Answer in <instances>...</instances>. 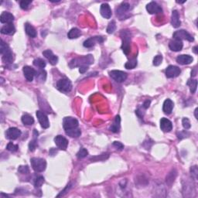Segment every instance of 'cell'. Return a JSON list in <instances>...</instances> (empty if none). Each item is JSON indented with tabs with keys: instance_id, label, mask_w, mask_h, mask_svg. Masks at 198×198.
<instances>
[{
	"instance_id": "cell-19",
	"label": "cell",
	"mask_w": 198,
	"mask_h": 198,
	"mask_svg": "<svg viewBox=\"0 0 198 198\" xmlns=\"http://www.w3.org/2000/svg\"><path fill=\"white\" fill-rule=\"evenodd\" d=\"M160 128L165 133H169L173 129V124L168 118H163L160 120Z\"/></svg>"
},
{
	"instance_id": "cell-20",
	"label": "cell",
	"mask_w": 198,
	"mask_h": 198,
	"mask_svg": "<svg viewBox=\"0 0 198 198\" xmlns=\"http://www.w3.org/2000/svg\"><path fill=\"white\" fill-rule=\"evenodd\" d=\"M14 21V16L9 12H3L0 16V22L2 23L10 24Z\"/></svg>"
},
{
	"instance_id": "cell-48",
	"label": "cell",
	"mask_w": 198,
	"mask_h": 198,
	"mask_svg": "<svg viewBox=\"0 0 198 198\" xmlns=\"http://www.w3.org/2000/svg\"><path fill=\"white\" fill-rule=\"evenodd\" d=\"M190 171H191V174H192V176H194V177L195 178V179H197V173H198L197 166H193V167H191Z\"/></svg>"
},
{
	"instance_id": "cell-33",
	"label": "cell",
	"mask_w": 198,
	"mask_h": 198,
	"mask_svg": "<svg viewBox=\"0 0 198 198\" xmlns=\"http://www.w3.org/2000/svg\"><path fill=\"white\" fill-rule=\"evenodd\" d=\"M21 120L25 125H32L34 123V118L31 115H27V114L23 115Z\"/></svg>"
},
{
	"instance_id": "cell-26",
	"label": "cell",
	"mask_w": 198,
	"mask_h": 198,
	"mask_svg": "<svg viewBox=\"0 0 198 198\" xmlns=\"http://www.w3.org/2000/svg\"><path fill=\"white\" fill-rule=\"evenodd\" d=\"M38 132L36 129H34V138L29 142V151L31 152H34V150L36 149L37 146V138H38Z\"/></svg>"
},
{
	"instance_id": "cell-51",
	"label": "cell",
	"mask_w": 198,
	"mask_h": 198,
	"mask_svg": "<svg viewBox=\"0 0 198 198\" xmlns=\"http://www.w3.org/2000/svg\"><path fill=\"white\" fill-rule=\"evenodd\" d=\"M57 153V152L55 151V149H54V148H52L50 150V154L51 156H54V155H55Z\"/></svg>"
},
{
	"instance_id": "cell-43",
	"label": "cell",
	"mask_w": 198,
	"mask_h": 198,
	"mask_svg": "<svg viewBox=\"0 0 198 198\" xmlns=\"http://www.w3.org/2000/svg\"><path fill=\"white\" fill-rule=\"evenodd\" d=\"M162 61H163V56L162 55H156L153 59V65L159 66L160 65Z\"/></svg>"
},
{
	"instance_id": "cell-34",
	"label": "cell",
	"mask_w": 198,
	"mask_h": 198,
	"mask_svg": "<svg viewBox=\"0 0 198 198\" xmlns=\"http://www.w3.org/2000/svg\"><path fill=\"white\" fill-rule=\"evenodd\" d=\"M186 85L190 87V90L192 94H194L197 91V80H189L186 83Z\"/></svg>"
},
{
	"instance_id": "cell-18",
	"label": "cell",
	"mask_w": 198,
	"mask_h": 198,
	"mask_svg": "<svg viewBox=\"0 0 198 198\" xmlns=\"http://www.w3.org/2000/svg\"><path fill=\"white\" fill-rule=\"evenodd\" d=\"M193 60H194V58L187 54H182L176 57V62L181 65H188V64H191Z\"/></svg>"
},
{
	"instance_id": "cell-8",
	"label": "cell",
	"mask_w": 198,
	"mask_h": 198,
	"mask_svg": "<svg viewBox=\"0 0 198 198\" xmlns=\"http://www.w3.org/2000/svg\"><path fill=\"white\" fill-rule=\"evenodd\" d=\"M109 74L112 79H114L115 81L118 82V83H122V82L125 81L127 79V77H128V75H127L125 72L118 70H112V71L109 72Z\"/></svg>"
},
{
	"instance_id": "cell-35",
	"label": "cell",
	"mask_w": 198,
	"mask_h": 198,
	"mask_svg": "<svg viewBox=\"0 0 198 198\" xmlns=\"http://www.w3.org/2000/svg\"><path fill=\"white\" fill-rule=\"evenodd\" d=\"M136 66H137V59L136 57L132 58L131 60H128V61L127 63H125V67L126 69H128V70H130V69H134Z\"/></svg>"
},
{
	"instance_id": "cell-16",
	"label": "cell",
	"mask_w": 198,
	"mask_h": 198,
	"mask_svg": "<svg viewBox=\"0 0 198 198\" xmlns=\"http://www.w3.org/2000/svg\"><path fill=\"white\" fill-rule=\"evenodd\" d=\"M43 55L49 60L52 65H56L58 62V57L57 56H56L55 54H54V53L52 52V50H46L43 52Z\"/></svg>"
},
{
	"instance_id": "cell-11",
	"label": "cell",
	"mask_w": 198,
	"mask_h": 198,
	"mask_svg": "<svg viewBox=\"0 0 198 198\" xmlns=\"http://www.w3.org/2000/svg\"><path fill=\"white\" fill-rule=\"evenodd\" d=\"M36 115H37V117L38 120H39V122L40 124L41 127L43 128H48L50 127L48 117L41 111H37Z\"/></svg>"
},
{
	"instance_id": "cell-23",
	"label": "cell",
	"mask_w": 198,
	"mask_h": 198,
	"mask_svg": "<svg viewBox=\"0 0 198 198\" xmlns=\"http://www.w3.org/2000/svg\"><path fill=\"white\" fill-rule=\"evenodd\" d=\"M16 32L15 26L13 23L6 24L1 28V34L4 35H13Z\"/></svg>"
},
{
	"instance_id": "cell-22",
	"label": "cell",
	"mask_w": 198,
	"mask_h": 198,
	"mask_svg": "<svg viewBox=\"0 0 198 198\" xmlns=\"http://www.w3.org/2000/svg\"><path fill=\"white\" fill-rule=\"evenodd\" d=\"M173 106H174V104L170 99H166L165 100V102H163V111L166 115H169L171 114V112L173 111Z\"/></svg>"
},
{
	"instance_id": "cell-30",
	"label": "cell",
	"mask_w": 198,
	"mask_h": 198,
	"mask_svg": "<svg viewBox=\"0 0 198 198\" xmlns=\"http://www.w3.org/2000/svg\"><path fill=\"white\" fill-rule=\"evenodd\" d=\"M176 176H177V173H176V171L175 170V169H173V170L167 175V176H166V184L169 185V186H172V184L174 183Z\"/></svg>"
},
{
	"instance_id": "cell-21",
	"label": "cell",
	"mask_w": 198,
	"mask_h": 198,
	"mask_svg": "<svg viewBox=\"0 0 198 198\" xmlns=\"http://www.w3.org/2000/svg\"><path fill=\"white\" fill-rule=\"evenodd\" d=\"M184 47V44L183 42L180 40H177V39H173L171 40L169 44V49L172 51L174 52H178V51H180L183 49Z\"/></svg>"
},
{
	"instance_id": "cell-46",
	"label": "cell",
	"mask_w": 198,
	"mask_h": 198,
	"mask_svg": "<svg viewBox=\"0 0 198 198\" xmlns=\"http://www.w3.org/2000/svg\"><path fill=\"white\" fill-rule=\"evenodd\" d=\"M190 135V133H188L186 130H184V131H181L180 132V133H177V136L178 138H180V139H182V138H186V137H187L188 136Z\"/></svg>"
},
{
	"instance_id": "cell-55",
	"label": "cell",
	"mask_w": 198,
	"mask_h": 198,
	"mask_svg": "<svg viewBox=\"0 0 198 198\" xmlns=\"http://www.w3.org/2000/svg\"><path fill=\"white\" fill-rule=\"evenodd\" d=\"M176 3H180V4H182V3H186V0H184V1H182V2H179V1H176Z\"/></svg>"
},
{
	"instance_id": "cell-2",
	"label": "cell",
	"mask_w": 198,
	"mask_h": 198,
	"mask_svg": "<svg viewBox=\"0 0 198 198\" xmlns=\"http://www.w3.org/2000/svg\"><path fill=\"white\" fill-rule=\"evenodd\" d=\"M94 63V57L91 54L87 56H83L78 58H74L69 63V67L74 68L76 67H82V66H89Z\"/></svg>"
},
{
	"instance_id": "cell-37",
	"label": "cell",
	"mask_w": 198,
	"mask_h": 198,
	"mask_svg": "<svg viewBox=\"0 0 198 198\" xmlns=\"http://www.w3.org/2000/svg\"><path fill=\"white\" fill-rule=\"evenodd\" d=\"M33 64H34V66L39 67V69H44V67H46V65H47L45 60H44L41 58L35 59V60H34V62H33Z\"/></svg>"
},
{
	"instance_id": "cell-49",
	"label": "cell",
	"mask_w": 198,
	"mask_h": 198,
	"mask_svg": "<svg viewBox=\"0 0 198 198\" xmlns=\"http://www.w3.org/2000/svg\"><path fill=\"white\" fill-rule=\"evenodd\" d=\"M88 70V66H82L79 67V72L81 74H85Z\"/></svg>"
},
{
	"instance_id": "cell-36",
	"label": "cell",
	"mask_w": 198,
	"mask_h": 198,
	"mask_svg": "<svg viewBox=\"0 0 198 198\" xmlns=\"http://www.w3.org/2000/svg\"><path fill=\"white\" fill-rule=\"evenodd\" d=\"M109 157V154L108 153H103V154H101L99 156H94V157L91 158V160L92 162H96V161H103L107 159Z\"/></svg>"
},
{
	"instance_id": "cell-44",
	"label": "cell",
	"mask_w": 198,
	"mask_h": 198,
	"mask_svg": "<svg viewBox=\"0 0 198 198\" xmlns=\"http://www.w3.org/2000/svg\"><path fill=\"white\" fill-rule=\"evenodd\" d=\"M18 171L19 173H22V174H27L29 173V169L28 166H19L18 168Z\"/></svg>"
},
{
	"instance_id": "cell-31",
	"label": "cell",
	"mask_w": 198,
	"mask_h": 198,
	"mask_svg": "<svg viewBox=\"0 0 198 198\" xmlns=\"http://www.w3.org/2000/svg\"><path fill=\"white\" fill-rule=\"evenodd\" d=\"M81 35V32L77 28H72L67 34V37L69 39H77Z\"/></svg>"
},
{
	"instance_id": "cell-53",
	"label": "cell",
	"mask_w": 198,
	"mask_h": 198,
	"mask_svg": "<svg viewBox=\"0 0 198 198\" xmlns=\"http://www.w3.org/2000/svg\"><path fill=\"white\" fill-rule=\"evenodd\" d=\"M196 74H197V70L196 69H194V71H191V76H193V77L196 76Z\"/></svg>"
},
{
	"instance_id": "cell-47",
	"label": "cell",
	"mask_w": 198,
	"mask_h": 198,
	"mask_svg": "<svg viewBox=\"0 0 198 198\" xmlns=\"http://www.w3.org/2000/svg\"><path fill=\"white\" fill-rule=\"evenodd\" d=\"M112 145H113L114 147L116 148V149L118 150H122L124 148V145L122 143H120V142L115 141L112 143Z\"/></svg>"
},
{
	"instance_id": "cell-25",
	"label": "cell",
	"mask_w": 198,
	"mask_h": 198,
	"mask_svg": "<svg viewBox=\"0 0 198 198\" xmlns=\"http://www.w3.org/2000/svg\"><path fill=\"white\" fill-rule=\"evenodd\" d=\"M120 123H121V118H120L119 115H117V116L115 117V121H114V123L112 124V126L110 127V130H111L112 133H117L119 132L120 126H121Z\"/></svg>"
},
{
	"instance_id": "cell-42",
	"label": "cell",
	"mask_w": 198,
	"mask_h": 198,
	"mask_svg": "<svg viewBox=\"0 0 198 198\" xmlns=\"http://www.w3.org/2000/svg\"><path fill=\"white\" fill-rule=\"evenodd\" d=\"M32 3V1H26V0H23V1L20 2L19 5H20L21 9H27L29 7V5Z\"/></svg>"
},
{
	"instance_id": "cell-12",
	"label": "cell",
	"mask_w": 198,
	"mask_h": 198,
	"mask_svg": "<svg viewBox=\"0 0 198 198\" xmlns=\"http://www.w3.org/2000/svg\"><path fill=\"white\" fill-rule=\"evenodd\" d=\"M146 10L148 11L150 14H158V13H163V9L159 4L156 2H150L146 6Z\"/></svg>"
},
{
	"instance_id": "cell-10",
	"label": "cell",
	"mask_w": 198,
	"mask_h": 198,
	"mask_svg": "<svg viewBox=\"0 0 198 198\" xmlns=\"http://www.w3.org/2000/svg\"><path fill=\"white\" fill-rule=\"evenodd\" d=\"M54 143L57 148L60 150H66L68 146V140L62 136H57L54 138Z\"/></svg>"
},
{
	"instance_id": "cell-41",
	"label": "cell",
	"mask_w": 198,
	"mask_h": 198,
	"mask_svg": "<svg viewBox=\"0 0 198 198\" xmlns=\"http://www.w3.org/2000/svg\"><path fill=\"white\" fill-rule=\"evenodd\" d=\"M6 148H7V150H9V151L14 153V152L17 151L18 148H19V146H18L17 145L13 144V143H9L7 144V146H6Z\"/></svg>"
},
{
	"instance_id": "cell-27",
	"label": "cell",
	"mask_w": 198,
	"mask_h": 198,
	"mask_svg": "<svg viewBox=\"0 0 198 198\" xmlns=\"http://www.w3.org/2000/svg\"><path fill=\"white\" fill-rule=\"evenodd\" d=\"M130 9V5L128 3H122L117 9V16H121V15L125 14Z\"/></svg>"
},
{
	"instance_id": "cell-39",
	"label": "cell",
	"mask_w": 198,
	"mask_h": 198,
	"mask_svg": "<svg viewBox=\"0 0 198 198\" xmlns=\"http://www.w3.org/2000/svg\"><path fill=\"white\" fill-rule=\"evenodd\" d=\"M88 155V152L86 148H81L77 153V157L78 159H83V158L86 157V156Z\"/></svg>"
},
{
	"instance_id": "cell-13",
	"label": "cell",
	"mask_w": 198,
	"mask_h": 198,
	"mask_svg": "<svg viewBox=\"0 0 198 198\" xmlns=\"http://www.w3.org/2000/svg\"><path fill=\"white\" fill-rule=\"evenodd\" d=\"M21 136V131L17 128L11 127L6 131V138L10 140H16Z\"/></svg>"
},
{
	"instance_id": "cell-45",
	"label": "cell",
	"mask_w": 198,
	"mask_h": 198,
	"mask_svg": "<svg viewBox=\"0 0 198 198\" xmlns=\"http://www.w3.org/2000/svg\"><path fill=\"white\" fill-rule=\"evenodd\" d=\"M182 124H183V126H184V128H185L186 130H187V129H189V128H190V127H191L190 122V120L188 119L187 118H183Z\"/></svg>"
},
{
	"instance_id": "cell-40",
	"label": "cell",
	"mask_w": 198,
	"mask_h": 198,
	"mask_svg": "<svg viewBox=\"0 0 198 198\" xmlns=\"http://www.w3.org/2000/svg\"><path fill=\"white\" fill-rule=\"evenodd\" d=\"M115 29H116V23H115V21L112 20V22L109 23L108 27H107V33L109 34H113L115 31Z\"/></svg>"
},
{
	"instance_id": "cell-28",
	"label": "cell",
	"mask_w": 198,
	"mask_h": 198,
	"mask_svg": "<svg viewBox=\"0 0 198 198\" xmlns=\"http://www.w3.org/2000/svg\"><path fill=\"white\" fill-rule=\"evenodd\" d=\"M25 31L29 37L32 38H35L37 37V31H36L35 28L28 23L25 24Z\"/></svg>"
},
{
	"instance_id": "cell-50",
	"label": "cell",
	"mask_w": 198,
	"mask_h": 198,
	"mask_svg": "<svg viewBox=\"0 0 198 198\" xmlns=\"http://www.w3.org/2000/svg\"><path fill=\"white\" fill-rule=\"evenodd\" d=\"M150 103H151V101H150V100L145 101V102H144V103H143V107L145 108V109H147L148 107H149Z\"/></svg>"
},
{
	"instance_id": "cell-4",
	"label": "cell",
	"mask_w": 198,
	"mask_h": 198,
	"mask_svg": "<svg viewBox=\"0 0 198 198\" xmlns=\"http://www.w3.org/2000/svg\"><path fill=\"white\" fill-rule=\"evenodd\" d=\"M30 163L33 169L37 173L44 172L47 167V162L42 158H32L30 159Z\"/></svg>"
},
{
	"instance_id": "cell-15",
	"label": "cell",
	"mask_w": 198,
	"mask_h": 198,
	"mask_svg": "<svg viewBox=\"0 0 198 198\" xmlns=\"http://www.w3.org/2000/svg\"><path fill=\"white\" fill-rule=\"evenodd\" d=\"M23 71L25 78L28 81H33L34 77L36 76V72L37 71L33 67H29V66H25V67H23Z\"/></svg>"
},
{
	"instance_id": "cell-24",
	"label": "cell",
	"mask_w": 198,
	"mask_h": 198,
	"mask_svg": "<svg viewBox=\"0 0 198 198\" xmlns=\"http://www.w3.org/2000/svg\"><path fill=\"white\" fill-rule=\"evenodd\" d=\"M181 22L180 20V15L177 10H173L171 16V25L174 28H178L180 26Z\"/></svg>"
},
{
	"instance_id": "cell-32",
	"label": "cell",
	"mask_w": 198,
	"mask_h": 198,
	"mask_svg": "<svg viewBox=\"0 0 198 198\" xmlns=\"http://www.w3.org/2000/svg\"><path fill=\"white\" fill-rule=\"evenodd\" d=\"M36 78L38 81L44 82L47 78V72L44 69H39L38 71L36 72Z\"/></svg>"
},
{
	"instance_id": "cell-54",
	"label": "cell",
	"mask_w": 198,
	"mask_h": 198,
	"mask_svg": "<svg viewBox=\"0 0 198 198\" xmlns=\"http://www.w3.org/2000/svg\"><path fill=\"white\" fill-rule=\"evenodd\" d=\"M197 111H198V108H197L195 109V112H194V114H195V118H197V119L198 118V117H197Z\"/></svg>"
},
{
	"instance_id": "cell-3",
	"label": "cell",
	"mask_w": 198,
	"mask_h": 198,
	"mask_svg": "<svg viewBox=\"0 0 198 198\" xmlns=\"http://www.w3.org/2000/svg\"><path fill=\"white\" fill-rule=\"evenodd\" d=\"M121 38L122 39V49L125 55H128L131 50V38L132 34L128 29H123L121 32Z\"/></svg>"
},
{
	"instance_id": "cell-5",
	"label": "cell",
	"mask_w": 198,
	"mask_h": 198,
	"mask_svg": "<svg viewBox=\"0 0 198 198\" xmlns=\"http://www.w3.org/2000/svg\"><path fill=\"white\" fill-rule=\"evenodd\" d=\"M57 88L64 93H68L72 90V84L67 78H62L57 81Z\"/></svg>"
},
{
	"instance_id": "cell-38",
	"label": "cell",
	"mask_w": 198,
	"mask_h": 198,
	"mask_svg": "<svg viewBox=\"0 0 198 198\" xmlns=\"http://www.w3.org/2000/svg\"><path fill=\"white\" fill-rule=\"evenodd\" d=\"M44 183V177L42 176H36L34 180V184L36 187H40Z\"/></svg>"
},
{
	"instance_id": "cell-1",
	"label": "cell",
	"mask_w": 198,
	"mask_h": 198,
	"mask_svg": "<svg viewBox=\"0 0 198 198\" xmlns=\"http://www.w3.org/2000/svg\"><path fill=\"white\" fill-rule=\"evenodd\" d=\"M0 53L3 56V61L5 64H12L14 60V56L9 48V45L6 42L1 39V44H0Z\"/></svg>"
},
{
	"instance_id": "cell-9",
	"label": "cell",
	"mask_w": 198,
	"mask_h": 198,
	"mask_svg": "<svg viewBox=\"0 0 198 198\" xmlns=\"http://www.w3.org/2000/svg\"><path fill=\"white\" fill-rule=\"evenodd\" d=\"M180 73V68L174 65H169L166 69V76L167 78H173V77H178Z\"/></svg>"
},
{
	"instance_id": "cell-14",
	"label": "cell",
	"mask_w": 198,
	"mask_h": 198,
	"mask_svg": "<svg viewBox=\"0 0 198 198\" xmlns=\"http://www.w3.org/2000/svg\"><path fill=\"white\" fill-rule=\"evenodd\" d=\"M104 42V38L102 37H91L89 39H86V40L84 42L83 45L84 47H86V48H91L94 46L96 44V43H103Z\"/></svg>"
},
{
	"instance_id": "cell-17",
	"label": "cell",
	"mask_w": 198,
	"mask_h": 198,
	"mask_svg": "<svg viewBox=\"0 0 198 198\" xmlns=\"http://www.w3.org/2000/svg\"><path fill=\"white\" fill-rule=\"evenodd\" d=\"M100 13L105 19H110L112 17V9L108 3H103L100 7Z\"/></svg>"
},
{
	"instance_id": "cell-52",
	"label": "cell",
	"mask_w": 198,
	"mask_h": 198,
	"mask_svg": "<svg viewBox=\"0 0 198 198\" xmlns=\"http://www.w3.org/2000/svg\"><path fill=\"white\" fill-rule=\"evenodd\" d=\"M197 48H198V47L197 46H195V47H194V48H193V51H194V54H197Z\"/></svg>"
},
{
	"instance_id": "cell-29",
	"label": "cell",
	"mask_w": 198,
	"mask_h": 198,
	"mask_svg": "<svg viewBox=\"0 0 198 198\" xmlns=\"http://www.w3.org/2000/svg\"><path fill=\"white\" fill-rule=\"evenodd\" d=\"M65 133L67 136L72 137V138H78V137L81 136V131L80 128H78L66 130Z\"/></svg>"
},
{
	"instance_id": "cell-6",
	"label": "cell",
	"mask_w": 198,
	"mask_h": 198,
	"mask_svg": "<svg viewBox=\"0 0 198 198\" xmlns=\"http://www.w3.org/2000/svg\"><path fill=\"white\" fill-rule=\"evenodd\" d=\"M174 39H177V40L182 41V39L184 40H187L189 42H193L194 40V38L193 37L192 35L189 34L187 31L184 30V29H180V30H177L173 34V35Z\"/></svg>"
},
{
	"instance_id": "cell-7",
	"label": "cell",
	"mask_w": 198,
	"mask_h": 198,
	"mask_svg": "<svg viewBox=\"0 0 198 198\" xmlns=\"http://www.w3.org/2000/svg\"><path fill=\"white\" fill-rule=\"evenodd\" d=\"M79 125V122L76 118L73 117H65L63 120V127L64 130L72 129V128H77Z\"/></svg>"
}]
</instances>
